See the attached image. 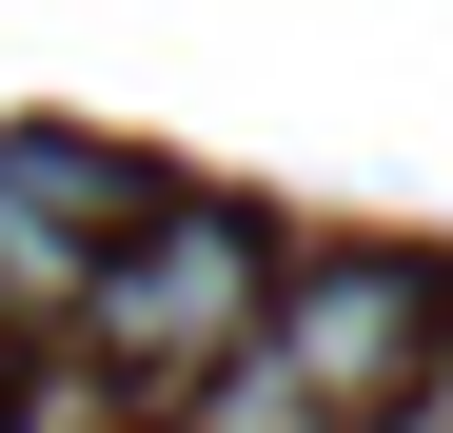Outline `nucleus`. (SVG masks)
Wrapping results in <instances>:
<instances>
[{
  "mask_svg": "<svg viewBox=\"0 0 453 433\" xmlns=\"http://www.w3.org/2000/svg\"><path fill=\"white\" fill-rule=\"evenodd\" d=\"M257 296H276V237H257V216H237V197H158V216L80 276V335L119 354V375L178 394V375H217V354L257 335Z\"/></svg>",
  "mask_w": 453,
  "mask_h": 433,
  "instance_id": "f257e3e1",
  "label": "nucleus"
},
{
  "mask_svg": "<svg viewBox=\"0 0 453 433\" xmlns=\"http://www.w3.org/2000/svg\"><path fill=\"white\" fill-rule=\"evenodd\" d=\"M453 335V296H434V256H276V296H257V354L296 394H316L335 433H374L395 414V375Z\"/></svg>",
  "mask_w": 453,
  "mask_h": 433,
  "instance_id": "f03ea898",
  "label": "nucleus"
},
{
  "mask_svg": "<svg viewBox=\"0 0 453 433\" xmlns=\"http://www.w3.org/2000/svg\"><path fill=\"white\" fill-rule=\"evenodd\" d=\"M158 216V178L99 138H0V335H80V276Z\"/></svg>",
  "mask_w": 453,
  "mask_h": 433,
  "instance_id": "7ed1b4c3",
  "label": "nucleus"
},
{
  "mask_svg": "<svg viewBox=\"0 0 453 433\" xmlns=\"http://www.w3.org/2000/svg\"><path fill=\"white\" fill-rule=\"evenodd\" d=\"M178 433H335V414H316V394H296L276 354L237 335V354H217V375H178Z\"/></svg>",
  "mask_w": 453,
  "mask_h": 433,
  "instance_id": "20e7f679",
  "label": "nucleus"
},
{
  "mask_svg": "<svg viewBox=\"0 0 453 433\" xmlns=\"http://www.w3.org/2000/svg\"><path fill=\"white\" fill-rule=\"evenodd\" d=\"M374 433H453V335H434L414 375H395V414H374Z\"/></svg>",
  "mask_w": 453,
  "mask_h": 433,
  "instance_id": "39448f33",
  "label": "nucleus"
}]
</instances>
